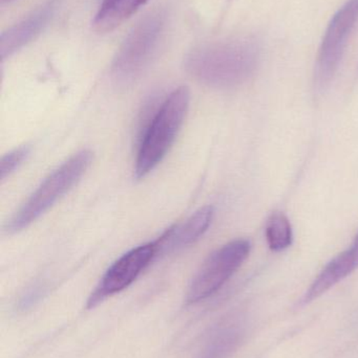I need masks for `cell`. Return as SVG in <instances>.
<instances>
[{
	"instance_id": "9c48e42d",
	"label": "cell",
	"mask_w": 358,
	"mask_h": 358,
	"mask_svg": "<svg viewBox=\"0 0 358 358\" xmlns=\"http://www.w3.org/2000/svg\"><path fill=\"white\" fill-rule=\"evenodd\" d=\"M57 0H48L27 18L2 34L0 40V52L2 60L20 50L34 39L46 27L56 8Z\"/></svg>"
},
{
	"instance_id": "8992f818",
	"label": "cell",
	"mask_w": 358,
	"mask_h": 358,
	"mask_svg": "<svg viewBox=\"0 0 358 358\" xmlns=\"http://www.w3.org/2000/svg\"><path fill=\"white\" fill-rule=\"evenodd\" d=\"M357 22L358 0H348L332 17L317 56L315 84L319 90L326 87L336 75Z\"/></svg>"
},
{
	"instance_id": "5bb4252c",
	"label": "cell",
	"mask_w": 358,
	"mask_h": 358,
	"mask_svg": "<svg viewBox=\"0 0 358 358\" xmlns=\"http://www.w3.org/2000/svg\"><path fill=\"white\" fill-rule=\"evenodd\" d=\"M29 152V149L27 147H20V148L15 149L12 152L4 155L1 159V166H0L1 179H6L10 176L16 170V168H18V166L25 161Z\"/></svg>"
},
{
	"instance_id": "7a4b0ae2",
	"label": "cell",
	"mask_w": 358,
	"mask_h": 358,
	"mask_svg": "<svg viewBox=\"0 0 358 358\" xmlns=\"http://www.w3.org/2000/svg\"><path fill=\"white\" fill-rule=\"evenodd\" d=\"M191 94L186 87L174 90L153 113L141 134L135 176L145 178L165 157L184 123Z\"/></svg>"
},
{
	"instance_id": "ba28073f",
	"label": "cell",
	"mask_w": 358,
	"mask_h": 358,
	"mask_svg": "<svg viewBox=\"0 0 358 358\" xmlns=\"http://www.w3.org/2000/svg\"><path fill=\"white\" fill-rule=\"evenodd\" d=\"M246 321L242 315L227 317L207 334L195 358H229L245 336Z\"/></svg>"
},
{
	"instance_id": "5b68a950",
	"label": "cell",
	"mask_w": 358,
	"mask_h": 358,
	"mask_svg": "<svg viewBox=\"0 0 358 358\" xmlns=\"http://www.w3.org/2000/svg\"><path fill=\"white\" fill-rule=\"evenodd\" d=\"M250 248L248 240L237 239L212 252L191 281L186 302L195 304L220 290L245 262Z\"/></svg>"
},
{
	"instance_id": "8fae6325",
	"label": "cell",
	"mask_w": 358,
	"mask_h": 358,
	"mask_svg": "<svg viewBox=\"0 0 358 358\" xmlns=\"http://www.w3.org/2000/svg\"><path fill=\"white\" fill-rule=\"evenodd\" d=\"M358 268L357 259L350 250H347L342 254L332 259L323 271L317 275V279L311 284L309 289L303 298V303L308 304L317 300L319 296L331 289L332 287L346 279L349 275Z\"/></svg>"
},
{
	"instance_id": "52a82bcc",
	"label": "cell",
	"mask_w": 358,
	"mask_h": 358,
	"mask_svg": "<svg viewBox=\"0 0 358 358\" xmlns=\"http://www.w3.org/2000/svg\"><path fill=\"white\" fill-rule=\"evenodd\" d=\"M160 252L158 240L132 248L120 257L103 275L90 294L86 308L92 309L113 294H119L134 283Z\"/></svg>"
},
{
	"instance_id": "3957f363",
	"label": "cell",
	"mask_w": 358,
	"mask_h": 358,
	"mask_svg": "<svg viewBox=\"0 0 358 358\" xmlns=\"http://www.w3.org/2000/svg\"><path fill=\"white\" fill-rule=\"evenodd\" d=\"M92 153L80 151L55 170L32 194L6 225L8 233H17L37 220L62 198L85 173L92 163Z\"/></svg>"
},
{
	"instance_id": "277c9868",
	"label": "cell",
	"mask_w": 358,
	"mask_h": 358,
	"mask_svg": "<svg viewBox=\"0 0 358 358\" xmlns=\"http://www.w3.org/2000/svg\"><path fill=\"white\" fill-rule=\"evenodd\" d=\"M165 21V12L156 10L147 15L128 34L111 69V75L118 85L134 83L149 66L159 48Z\"/></svg>"
},
{
	"instance_id": "7c38bea8",
	"label": "cell",
	"mask_w": 358,
	"mask_h": 358,
	"mask_svg": "<svg viewBox=\"0 0 358 358\" xmlns=\"http://www.w3.org/2000/svg\"><path fill=\"white\" fill-rule=\"evenodd\" d=\"M149 0H103L95 17L94 29L98 33H107L130 18Z\"/></svg>"
},
{
	"instance_id": "30bf717a",
	"label": "cell",
	"mask_w": 358,
	"mask_h": 358,
	"mask_svg": "<svg viewBox=\"0 0 358 358\" xmlns=\"http://www.w3.org/2000/svg\"><path fill=\"white\" fill-rule=\"evenodd\" d=\"M214 218V208L204 206L195 213L186 222L178 227H170L158 239L160 252L178 250L197 242L207 231Z\"/></svg>"
},
{
	"instance_id": "6da1fadb",
	"label": "cell",
	"mask_w": 358,
	"mask_h": 358,
	"mask_svg": "<svg viewBox=\"0 0 358 358\" xmlns=\"http://www.w3.org/2000/svg\"><path fill=\"white\" fill-rule=\"evenodd\" d=\"M258 46L246 39L207 44L191 50L185 58L187 73L201 83L216 88L241 85L256 71Z\"/></svg>"
},
{
	"instance_id": "4fadbf2b",
	"label": "cell",
	"mask_w": 358,
	"mask_h": 358,
	"mask_svg": "<svg viewBox=\"0 0 358 358\" xmlns=\"http://www.w3.org/2000/svg\"><path fill=\"white\" fill-rule=\"evenodd\" d=\"M265 234L269 248L275 252H282L291 245V224L283 213H273L269 217Z\"/></svg>"
},
{
	"instance_id": "9a60e30c",
	"label": "cell",
	"mask_w": 358,
	"mask_h": 358,
	"mask_svg": "<svg viewBox=\"0 0 358 358\" xmlns=\"http://www.w3.org/2000/svg\"><path fill=\"white\" fill-rule=\"evenodd\" d=\"M349 250L352 252L353 256L357 259L358 263V234L357 237H355L354 241H353L352 245L349 248Z\"/></svg>"
}]
</instances>
